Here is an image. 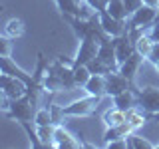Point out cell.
I'll return each mask as SVG.
<instances>
[{"label":"cell","instance_id":"cell-1","mask_svg":"<svg viewBox=\"0 0 159 149\" xmlns=\"http://www.w3.org/2000/svg\"><path fill=\"white\" fill-rule=\"evenodd\" d=\"M36 111H38V109L32 103V99L28 97V93H24V96L18 97V99H10V102H8V109L4 111V115L16 119V121H20V123H28V121L34 123V115H36Z\"/></svg>","mask_w":159,"mask_h":149},{"label":"cell","instance_id":"cell-2","mask_svg":"<svg viewBox=\"0 0 159 149\" xmlns=\"http://www.w3.org/2000/svg\"><path fill=\"white\" fill-rule=\"evenodd\" d=\"M99 102H102V96H88L82 97V99H76L72 102L70 106H64V115H70V117H88L92 115L93 111L98 109Z\"/></svg>","mask_w":159,"mask_h":149},{"label":"cell","instance_id":"cell-3","mask_svg":"<svg viewBox=\"0 0 159 149\" xmlns=\"http://www.w3.org/2000/svg\"><path fill=\"white\" fill-rule=\"evenodd\" d=\"M157 20V8H151V6H145L143 4L141 8H137L131 16L127 18V30H135V28H151Z\"/></svg>","mask_w":159,"mask_h":149},{"label":"cell","instance_id":"cell-4","mask_svg":"<svg viewBox=\"0 0 159 149\" xmlns=\"http://www.w3.org/2000/svg\"><path fill=\"white\" fill-rule=\"evenodd\" d=\"M0 88H2V96L8 97V99H18L28 92L26 82H22V79L16 78V76L4 74V72H2V76H0Z\"/></svg>","mask_w":159,"mask_h":149},{"label":"cell","instance_id":"cell-5","mask_svg":"<svg viewBox=\"0 0 159 149\" xmlns=\"http://www.w3.org/2000/svg\"><path fill=\"white\" fill-rule=\"evenodd\" d=\"M137 102H139V107L143 109V111H147L149 115H153V113L159 111V88H143L139 89L137 88Z\"/></svg>","mask_w":159,"mask_h":149},{"label":"cell","instance_id":"cell-6","mask_svg":"<svg viewBox=\"0 0 159 149\" xmlns=\"http://www.w3.org/2000/svg\"><path fill=\"white\" fill-rule=\"evenodd\" d=\"M98 16H99V24H102L103 32H106L107 36L116 38V36H121V34H125V32H127V24H125V20H117V18H113L111 14L107 12V10H99Z\"/></svg>","mask_w":159,"mask_h":149},{"label":"cell","instance_id":"cell-7","mask_svg":"<svg viewBox=\"0 0 159 149\" xmlns=\"http://www.w3.org/2000/svg\"><path fill=\"white\" fill-rule=\"evenodd\" d=\"M54 147H60V149H78V147H82V141H80L74 133H70L62 123H58V125L54 127Z\"/></svg>","mask_w":159,"mask_h":149},{"label":"cell","instance_id":"cell-8","mask_svg":"<svg viewBox=\"0 0 159 149\" xmlns=\"http://www.w3.org/2000/svg\"><path fill=\"white\" fill-rule=\"evenodd\" d=\"M98 50H99V44L96 40H92V38L80 40V48H78V54H76V58H74V62L88 66L92 60L98 58Z\"/></svg>","mask_w":159,"mask_h":149},{"label":"cell","instance_id":"cell-9","mask_svg":"<svg viewBox=\"0 0 159 149\" xmlns=\"http://www.w3.org/2000/svg\"><path fill=\"white\" fill-rule=\"evenodd\" d=\"M106 84H107V88H106V96L109 97H113V96H117V93H121V92H125L127 88H131V84L127 82V78L123 76L121 72H109L107 76H106Z\"/></svg>","mask_w":159,"mask_h":149},{"label":"cell","instance_id":"cell-10","mask_svg":"<svg viewBox=\"0 0 159 149\" xmlns=\"http://www.w3.org/2000/svg\"><path fill=\"white\" fill-rule=\"evenodd\" d=\"M143 62H145V58H143L139 52H133L131 56H129L125 62L119 66V72L127 78V82L131 84V88H135V74L139 72V68H141Z\"/></svg>","mask_w":159,"mask_h":149},{"label":"cell","instance_id":"cell-11","mask_svg":"<svg viewBox=\"0 0 159 149\" xmlns=\"http://www.w3.org/2000/svg\"><path fill=\"white\" fill-rule=\"evenodd\" d=\"M98 60H102V62L106 64L107 68H111V70H119V62H117L116 46H113L111 38L99 44V50H98Z\"/></svg>","mask_w":159,"mask_h":149},{"label":"cell","instance_id":"cell-12","mask_svg":"<svg viewBox=\"0 0 159 149\" xmlns=\"http://www.w3.org/2000/svg\"><path fill=\"white\" fill-rule=\"evenodd\" d=\"M0 66H2V72H4V74H10V76L20 78L22 82H26L28 88L36 84V82H34V78H32V74H26L20 66H16V64H14L10 58H0ZM42 88H44V86H42Z\"/></svg>","mask_w":159,"mask_h":149},{"label":"cell","instance_id":"cell-13","mask_svg":"<svg viewBox=\"0 0 159 149\" xmlns=\"http://www.w3.org/2000/svg\"><path fill=\"white\" fill-rule=\"evenodd\" d=\"M113 106L119 107V109H131V107H139V102H137V88H127L125 92L113 96Z\"/></svg>","mask_w":159,"mask_h":149},{"label":"cell","instance_id":"cell-14","mask_svg":"<svg viewBox=\"0 0 159 149\" xmlns=\"http://www.w3.org/2000/svg\"><path fill=\"white\" fill-rule=\"evenodd\" d=\"M106 76H102V74H92V78L88 79V84L84 86V89H86V93H89V96H106Z\"/></svg>","mask_w":159,"mask_h":149},{"label":"cell","instance_id":"cell-15","mask_svg":"<svg viewBox=\"0 0 159 149\" xmlns=\"http://www.w3.org/2000/svg\"><path fill=\"white\" fill-rule=\"evenodd\" d=\"M125 121H127V111H125V109H119L116 106L103 113V123H106V127L121 125V123H125Z\"/></svg>","mask_w":159,"mask_h":149},{"label":"cell","instance_id":"cell-16","mask_svg":"<svg viewBox=\"0 0 159 149\" xmlns=\"http://www.w3.org/2000/svg\"><path fill=\"white\" fill-rule=\"evenodd\" d=\"M24 32H26V26H24V20H20V18H10L6 22V26H4V36L10 40L24 36Z\"/></svg>","mask_w":159,"mask_h":149},{"label":"cell","instance_id":"cell-17","mask_svg":"<svg viewBox=\"0 0 159 149\" xmlns=\"http://www.w3.org/2000/svg\"><path fill=\"white\" fill-rule=\"evenodd\" d=\"M133 129L131 125L125 121L121 123V125H113V127H106V133H103V141H111V139H121V137H127L129 133H131Z\"/></svg>","mask_w":159,"mask_h":149},{"label":"cell","instance_id":"cell-18","mask_svg":"<svg viewBox=\"0 0 159 149\" xmlns=\"http://www.w3.org/2000/svg\"><path fill=\"white\" fill-rule=\"evenodd\" d=\"M133 44H135V52H139L143 58L147 60L149 54H151V50H153V46H155V40L149 36V34L143 32V34H139V36H137V40Z\"/></svg>","mask_w":159,"mask_h":149},{"label":"cell","instance_id":"cell-19","mask_svg":"<svg viewBox=\"0 0 159 149\" xmlns=\"http://www.w3.org/2000/svg\"><path fill=\"white\" fill-rule=\"evenodd\" d=\"M74 68V82H76V88H84L88 84V79L92 78V72H89L88 66H84V64H72Z\"/></svg>","mask_w":159,"mask_h":149},{"label":"cell","instance_id":"cell-20","mask_svg":"<svg viewBox=\"0 0 159 149\" xmlns=\"http://www.w3.org/2000/svg\"><path fill=\"white\" fill-rule=\"evenodd\" d=\"M106 10L109 14H111L113 18L117 20H125L127 18V10H125V4H123V0H109Z\"/></svg>","mask_w":159,"mask_h":149},{"label":"cell","instance_id":"cell-21","mask_svg":"<svg viewBox=\"0 0 159 149\" xmlns=\"http://www.w3.org/2000/svg\"><path fill=\"white\" fill-rule=\"evenodd\" d=\"M127 147H129V149H153L155 145H153L151 141H147L145 137L137 135L135 131H131V133L127 135Z\"/></svg>","mask_w":159,"mask_h":149},{"label":"cell","instance_id":"cell-22","mask_svg":"<svg viewBox=\"0 0 159 149\" xmlns=\"http://www.w3.org/2000/svg\"><path fill=\"white\" fill-rule=\"evenodd\" d=\"M54 127L56 125H36V131L42 139L44 147H54Z\"/></svg>","mask_w":159,"mask_h":149},{"label":"cell","instance_id":"cell-23","mask_svg":"<svg viewBox=\"0 0 159 149\" xmlns=\"http://www.w3.org/2000/svg\"><path fill=\"white\" fill-rule=\"evenodd\" d=\"M34 125H54V117H52V111H50V106L36 111V115H34Z\"/></svg>","mask_w":159,"mask_h":149},{"label":"cell","instance_id":"cell-24","mask_svg":"<svg viewBox=\"0 0 159 149\" xmlns=\"http://www.w3.org/2000/svg\"><path fill=\"white\" fill-rule=\"evenodd\" d=\"M88 68H89V72H92V74H102V76H107L109 72H113L111 68H107L106 64H103L102 60H98V58L92 60V62L88 64Z\"/></svg>","mask_w":159,"mask_h":149},{"label":"cell","instance_id":"cell-25","mask_svg":"<svg viewBox=\"0 0 159 149\" xmlns=\"http://www.w3.org/2000/svg\"><path fill=\"white\" fill-rule=\"evenodd\" d=\"M123 4H125L127 18H129V16H131V14L137 10V8H141V6H143V0H123Z\"/></svg>","mask_w":159,"mask_h":149},{"label":"cell","instance_id":"cell-26","mask_svg":"<svg viewBox=\"0 0 159 149\" xmlns=\"http://www.w3.org/2000/svg\"><path fill=\"white\" fill-rule=\"evenodd\" d=\"M107 149H129L127 147V137H121V139H111V141L106 143Z\"/></svg>","mask_w":159,"mask_h":149},{"label":"cell","instance_id":"cell-27","mask_svg":"<svg viewBox=\"0 0 159 149\" xmlns=\"http://www.w3.org/2000/svg\"><path fill=\"white\" fill-rule=\"evenodd\" d=\"M0 58H10V38L6 36L0 40Z\"/></svg>","mask_w":159,"mask_h":149},{"label":"cell","instance_id":"cell-28","mask_svg":"<svg viewBox=\"0 0 159 149\" xmlns=\"http://www.w3.org/2000/svg\"><path fill=\"white\" fill-rule=\"evenodd\" d=\"M86 2L93 10H96V12H99V10H106V2H103V0H86Z\"/></svg>","mask_w":159,"mask_h":149},{"label":"cell","instance_id":"cell-29","mask_svg":"<svg viewBox=\"0 0 159 149\" xmlns=\"http://www.w3.org/2000/svg\"><path fill=\"white\" fill-rule=\"evenodd\" d=\"M159 60V42H155V46H153L151 50V54H149V58H147V62H151V64H155Z\"/></svg>","mask_w":159,"mask_h":149},{"label":"cell","instance_id":"cell-30","mask_svg":"<svg viewBox=\"0 0 159 149\" xmlns=\"http://www.w3.org/2000/svg\"><path fill=\"white\" fill-rule=\"evenodd\" d=\"M149 36L155 40V42H159V22H155L151 26V30H149Z\"/></svg>","mask_w":159,"mask_h":149},{"label":"cell","instance_id":"cell-31","mask_svg":"<svg viewBox=\"0 0 159 149\" xmlns=\"http://www.w3.org/2000/svg\"><path fill=\"white\" fill-rule=\"evenodd\" d=\"M145 6H151V8H159V0H143Z\"/></svg>","mask_w":159,"mask_h":149},{"label":"cell","instance_id":"cell-32","mask_svg":"<svg viewBox=\"0 0 159 149\" xmlns=\"http://www.w3.org/2000/svg\"><path fill=\"white\" fill-rule=\"evenodd\" d=\"M149 119H151V121H157V123H159V111H157V113H153V115H149Z\"/></svg>","mask_w":159,"mask_h":149},{"label":"cell","instance_id":"cell-33","mask_svg":"<svg viewBox=\"0 0 159 149\" xmlns=\"http://www.w3.org/2000/svg\"><path fill=\"white\" fill-rule=\"evenodd\" d=\"M153 66H155V70H157V72H159V60H157L155 64H153Z\"/></svg>","mask_w":159,"mask_h":149},{"label":"cell","instance_id":"cell-34","mask_svg":"<svg viewBox=\"0 0 159 149\" xmlns=\"http://www.w3.org/2000/svg\"><path fill=\"white\" fill-rule=\"evenodd\" d=\"M155 22H159V8H157V20H155Z\"/></svg>","mask_w":159,"mask_h":149},{"label":"cell","instance_id":"cell-35","mask_svg":"<svg viewBox=\"0 0 159 149\" xmlns=\"http://www.w3.org/2000/svg\"><path fill=\"white\" fill-rule=\"evenodd\" d=\"M76 2H84V0H76Z\"/></svg>","mask_w":159,"mask_h":149}]
</instances>
